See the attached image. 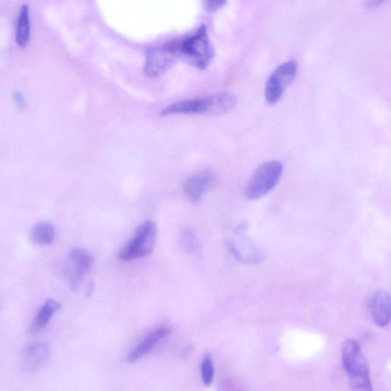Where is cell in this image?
Wrapping results in <instances>:
<instances>
[{
  "label": "cell",
  "mask_w": 391,
  "mask_h": 391,
  "mask_svg": "<svg viewBox=\"0 0 391 391\" xmlns=\"http://www.w3.org/2000/svg\"><path fill=\"white\" fill-rule=\"evenodd\" d=\"M237 104V98L232 92H221L174 103L161 110V115H219L230 112Z\"/></svg>",
  "instance_id": "1"
},
{
  "label": "cell",
  "mask_w": 391,
  "mask_h": 391,
  "mask_svg": "<svg viewBox=\"0 0 391 391\" xmlns=\"http://www.w3.org/2000/svg\"><path fill=\"white\" fill-rule=\"evenodd\" d=\"M342 364L353 391H374L370 370L357 341L348 339L343 343Z\"/></svg>",
  "instance_id": "2"
},
{
  "label": "cell",
  "mask_w": 391,
  "mask_h": 391,
  "mask_svg": "<svg viewBox=\"0 0 391 391\" xmlns=\"http://www.w3.org/2000/svg\"><path fill=\"white\" fill-rule=\"evenodd\" d=\"M179 54L192 66L198 69L207 68L215 57L208 28L202 24L197 30L177 41Z\"/></svg>",
  "instance_id": "3"
},
{
  "label": "cell",
  "mask_w": 391,
  "mask_h": 391,
  "mask_svg": "<svg viewBox=\"0 0 391 391\" xmlns=\"http://www.w3.org/2000/svg\"><path fill=\"white\" fill-rule=\"evenodd\" d=\"M283 172L282 163L279 161L262 163L247 184L245 196L248 200L259 201L267 196L279 182Z\"/></svg>",
  "instance_id": "4"
},
{
  "label": "cell",
  "mask_w": 391,
  "mask_h": 391,
  "mask_svg": "<svg viewBox=\"0 0 391 391\" xmlns=\"http://www.w3.org/2000/svg\"><path fill=\"white\" fill-rule=\"evenodd\" d=\"M157 234V225L151 220H147L139 226L132 239L120 251L119 258L130 261L147 257L154 250Z\"/></svg>",
  "instance_id": "5"
},
{
  "label": "cell",
  "mask_w": 391,
  "mask_h": 391,
  "mask_svg": "<svg viewBox=\"0 0 391 391\" xmlns=\"http://www.w3.org/2000/svg\"><path fill=\"white\" fill-rule=\"evenodd\" d=\"M181 58L177 41L148 50L144 66V72L149 77H157L172 68Z\"/></svg>",
  "instance_id": "6"
},
{
  "label": "cell",
  "mask_w": 391,
  "mask_h": 391,
  "mask_svg": "<svg viewBox=\"0 0 391 391\" xmlns=\"http://www.w3.org/2000/svg\"><path fill=\"white\" fill-rule=\"evenodd\" d=\"M297 70V63L294 60L283 62L274 69L265 84V98L268 104L274 105L280 101L295 79Z\"/></svg>",
  "instance_id": "7"
},
{
  "label": "cell",
  "mask_w": 391,
  "mask_h": 391,
  "mask_svg": "<svg viewBox=\"0 0 391 391\" xmlns=\"http://www.w3.org/2000/svg\"><path fill=\"white\" fill-rule=\"evenodd\" d=\"M247 224L241 223L234 232V238L227 241V247L238 261L245 264H259L263 259L262 252L245 237Z\"/></svg>",
  "instance_id": "8"
},
{
  "label": "cell",
  "mask_w": 391,
  "mask_h": 391,
  "mask_svg": "<svg viewBox=\"0 0 391 391\" xmlns=\"http://www.w3.org/2000/svg\"><path fill=\"white\" fill-rule=\"evenodd\" d=\"M94 264V257L82 248L71 250L68 254V267L66 274L71 289L77 290Z\"/></svg>",
  "instance_id": "9"
},
{
  "label": "cell",
  "mask_w": 391,
  "mask_h": 391,
  "mask_svg": "<svg viewBox=\"0 0 391 391\" xmlns=\"http://www.w3.org/2000/svg\"><path fill=\"white\" fill-rule=\"evenodd\" d=\"M368 311L374 323L385 328L390 322L391 302L388 291L379 290L374 292L368 301Z\"/></svg>",
  "instance_id": "10"
},
{
  "label": "cell",
  "mask_w": 391,
  "mask_h": 391,
  "mask_svg": "<svg viewBox=\"0 0 391 391\" xmlns=\"http://www.w3.org/2000/svg\"><path fill=\"white\" fill-rule=\"evenodd\" d=\"M51 350L45 343H35L24 348L21 357V365L28 373H34L48 361Z\"/></svg>",
  "instance_id": "11"
},
{
  "label": "cell",
  "mask_w": 391,
  "mask_h": 391,
  "mask_svg": "<svg viewBox=\"0 0 391 391\" xmlns=\"http://www.w3.org/2000/svg\"><path fill=\"white\" fill-rule=\"evenodd\" d=\"M172 328L168 326H161L154 329L141 341L140 343L131 351L126 358L127 362L134 363L146 357L149 352L154 350L161 341L166 339L172 333Z\"/></svg>",
  "instance_id": "12"
},
{
  "label": "cell",
  "mask_w": 391,
  "mask_h": 391,
  "mask_svg": "<svg viewBox=\"0 0 391 391\" xmlns=\"http://www.w3.org/2000/svg\"><path fill=\"white\" fill-rule=\"evenodd\" d=\"M213 181H214V175L210 170H203L191 176L185 183L184 193L192 203L197 204L201 201Z\"/></svg>",
  "instance_id": "13"
},
{
  "label": "cell",
  "mask_w": 391,
  "mask_h": 391,
  "mask_svg": "<svg viewBox=\"0 0 391 391\" xmlns=\"http://www.w3.org/2000/svg\"><path fill=\"white\" fill-rule=\"evenodd\" d=\"M61 308L59 302L54 299L47 300L35 315L32 323L28 329L30 335L40 332L48 325L54 314Z\"/></svg>",
  "instance_id": "14"
},
{
  "label": "cell",
  "mask_w": 391,
  "mask_h": 391,
  "mask_svg": "<svg viewBox=\"0 0 391 391\" xmlns=\"http://www.w3.org/2000/svg\"><path fill=\"white\" fill-rule=\"evenodd\" d=\"M32 23L30 6H21L17 20L15 41L20 48H25L31 39Z\"/></svg>",
  "instance_id": "15"
},
{
  "label": "cell",
  "mask_w": 391,
  "mask_h": 391,
  "mask_svg": "<svg viewBox=\"0 0 391 391\" xmlns=\"http://www.w3.org/2000/svg\"><path fill=\"white\" fill-rule=\"evenodd\" d=\"M55 230L53 224L47 221H41L35 224L32 230L31 239L32 243L38 245H49L54 243Z\"/></svg>",
  "instance_id": "16"
},
{
  "label": "cell",
  "mask_w": 391,
  "mask_h": 391,
  "mask_svg": "<svg viewBox=\"0 0 391 391\" xmlns=\"http://www.w3.org/2000/svg\"><path fill=\"white\" fill-rule=\"evenodd\" d=\"M180 244L183 251L188 254L195 253L200 248V241L195 232L188 227H185L181 232Z\"/></svg>",
  "instance_id": "17"
},
{
  "label": "cell",
  "mask_w": 391,
  "mask_h": 391,
  "mask_svg": "<svg viewBox=\"0 0 391 391\" xmlns=\"http://www.w3.org/2000/svg\"><path fill=\"white\" fill-rule=\"evenodd\" d=\"M214 375L215 369L212 358L210 354H205L201 363V378L205 387L212 385Z\"/></svg>",
  "instance_id": "18"
},
{
  "label": "cell",
  "mask_w": 391,
  "mask_h": 391,
  "mask_svg": "<svg viewBox=\"0 0 391 391\" xmlns=\"http://www.w3.org/2000/svg\"><path fill=\"white\" fill-rule=\"evenodd\" d=\"M225 3V0H209L205 3V9L209 12H214L221 9Z\"/></svg>",
  "instance_id": "19"
},
{
  "label": "cell",
  "mask_w": 391,
  "mask_h": 391,
  "mask_svg": "<svg viewBox=\"0 0 391 391\" xmlns=\"http://www.w3.org/2000/svg\"><path fill=\"white\" fill-rule=\"evenodd\" d=\"M12 99L19 109L24 110L26 108V99L22 91H14L12 94Z\"/></svg>",
  "instance_id": "20"
},
{
  "label": "cell",
  "mask_w": 391,
  "mask_h": 391,
  "mask_svg": "<svg viewBox=\"0 0 391 391\" xmlns=\"http://www.w3.org/2000/svg\"><path fill=\"white\" fill-rule=\"evenodd\" d=\"M94 283L91 281L88 283L87 288V291H86L87 297H90L92 294L94 293Z\"/></svg>",
  "instance_id": "21"
}]
</instances>
